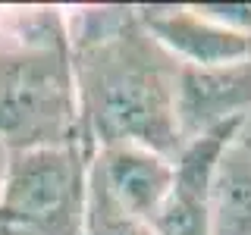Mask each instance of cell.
<instances>
[{"mask_svg":"<svg viewBox=\"0 0 251 235\" xmlns=\"http://www.w3.org/2000/svg\"><path fill=\"white\" fill-rule=\"evenodd\" d=\"M82 138L94 154L107 144H141L176 160L185 147L176 119L179 63L135 6H88L66 16Z\"/></svg>","mask_w":251,"mask_h":235,"instance_id":"cell-1","label":"cell"},{"mask_svg":"<svg viewBox=\"0 0 251 235\" xmlns=\"http://www.w3.org/2000/svg\"><path fill=\"white\" fill-rule=\"evenodd\" d=\"M0 141L10 154L85 144L69 28L60 10L0 16Z\"/></svg>","mask_w":251,"mask_h":235,"instance_id":"cell-2","label":"cell"},{"mask_svg":"<svg viewBox=\"0 0 251 235\" xmlns=\"http://www.w3.org/2000/svg\"><path fill=\"white\" fill-rule=\"evenodd\" d=\"M88 160L85 144L10 154L0 188V235H82Z\"/></svg>","mask_w":251,"mask_h":235,"instance_id":"cell-3","label":"cell"},{"mask_svg":"<svg viewBox=\"0 0 251 235\" xmlns=\"http://www.w3.org/2000/svg\"><path fill=\"white\" fill-rule=\"evenodd\" d=\"M251 116V60L226 66H179L176 119L185 144Z\"/></svg>","mask_w":251,"mask_h":235,"instance_id":"cell-4","label":"cell"},{"mask_svg":"<svg viewBox=\"0 0 251 235\" xmlns=\"http://www.w3.org/2000/svg\"><path fill=\"white\" fill-rule=\"evenodd\" d=\"M145 28L185 66L251 60V35L201 13V6H135Z\"/></svg>","mask_w":251,"mask_h":235,"instance_id":"cell-5","label":"cell"},{"mask_svg":"<svg viewBox=\"0 0 251 235\" xmlns=\"http://www.w3.org/2000/svg\"><path fill=\"white\" fill-rule=\"evenodd\" d=\"M88 169L100 179V185L120 207L151 226L160 216L176 179V160L141 144L98 147L88 160Z\"/></svg>","mask_w":251,"mask_h":235,"instance_id":"cell-6","label":"cell"},{"mask_svg":"<svg viewBox=\"0 0 251 235\" xmlns=\"http://www.w3.org/2000/svg\"><path fill=\"white\" fill-rule=\"evenodd\" d=\"M242 125H223L201 138H192L176 157V179L173 191L154 219L157 235H207V198L214 169L229 141L239 135Z\"/></svg>","mask_w":251,"mask_h":235,"instance_id":"cell-7","label":"cell"},{"mask_svg":"<svg viewBox=\"0 0 251 235\" xmlns=\"http://www.w3.org/2000/svg\"><path fill=\"white\" fill-rule=\"evenodd\" d=\"M207 235H251V147L235 135L220 157L207 198Z\"/></svg>","mask_w":251,"mask_h":235,"instance_id":"cell-8","label":"cell"},{"mask_svg":"<svg viewBox=\"0 0 251 235\" xmlns=\"http://www.w3.org/2000/svg\"><path fill=\"white\" fill-rule=\"evenodd\" d=\"M82 235H157L151 223L132 216L120 207L110 191L100 185V179L88 169V191H85V223Z\"/></svg>","mask_w":251,"mask_h":235,"instance_id":"cell-9","label":"cell"},{"mask_svg":"<svg viewBox=\"0 0 251 235\" xmlns=\"http://www.w3.org/2000/svg\"><path fill=\"white\" fill-rule=\"evenodd\" d=\"M6 166H10V147L0 141V188H3V179H6Z\"/></svg>","mask_w":251,"mask_h":235,"instance_id":"cell-10","label":"cell"},{"mask_svg":"<svg viewBox=\"0 0 251 235\" xmlns=\"http://www.w3.org/2000/svg\"><path fill=\"white\" fill-rule=\"evenodd\" d=\"M239 141H245V144L251 147V116L245 122H242V129H239Z\"/></svg>","mask_w":251,"mask_h":235,"instance_id":"cell-11","label":"cell"}]
</instances>
